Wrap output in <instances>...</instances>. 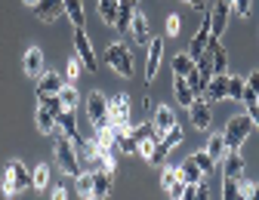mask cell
I'll return each mask as SVG.
<instances>
[{
	"label": "cell",
	"mask_w": 259,
	"mask_h": 200,
	"mask_svg": "<svg viewBox=\"0 0 259 200\" xmlns=\"http://www.w3.org/2000/svg\"><path fill=\"white\" fill-rule=\"evenodd\" d=\"M173 89H176V102H179L182 108H191V102L198 98V95L191 92V86H188L185 77H173Z\"/></svg>",
	"instance_id": "25"
},
{
	"label": "cell",
	"mask_w": 259,
	"mask_h": 200,
	"mask_svg": "<svg viewBox=\"0 0 259 200\" xmlns=\"http://www.w3.org/2000/svg\"><path fill=\"white\" fill-rule=\"evenodd\" d=\"M25 4H28V7H34V4H37V0H25Z\"/></svg>",
	"instance_id": "52"
},
{
	"label": "cell",
	"mask_w": 259,
	"mask_h": 200,
	"mask_svg": "<svg viewBox=\"0 0 259 200\" xmlns=\"http://www.w3.org/2000/svg\"><path fill=\"white\" fill-rule=\"evenodd\" d=\"M62 86H65V77H59L56 71H44L37 77V95H59Z\"/></svg>",
	"instance_id": "17"
},
{
	"label": "cell",
	"mask_w": 259,
	"mask_h": 200,
	"mask_svg": "<svg viewBox=\"0 0 259 200\" xmlns=\"http://www.w3.org/2000/svg\"><path fill=\"white\" fill-rule=\"evenodd\" d=\"M238 194L259 200V185H256V182H247V179H238Z\"/></svg>",
	"instance_id": "35"
},
{
	"label": "cell",
	"mask_w": 259,
	"mask_h": 200,
	"mask_svg": "<svg viewBox=\"0 0 259 200\" xmlns=\"http://www.w3.org/2000/svg\"><path fill=\"white\" fill-rule=\"evenodd\" d=\"M65 197H68V188H65V185L53 188V200H65Z\"/></svg>",
	"instance_id": "49"
},
{
	"label": "cell",
	"mask_w": 259,
	"mask_h": 200,
	"mask_svg": "<svg viewBox=\"0 0 259 200\" xmlns=\"http://www.w3.org/2000/svg\"><path fill=\"white\" fill-rule=\"evenodd\" d=\"M108 120L117 126L130 123V95L126 92H117L114 98H108Z\"/></svg>",
	"instance_id": "8"
},
{
	"label": "cell",
	"mask_w": 259,
	"mask_h": 200,
	"mask_svg": "<svg viewBox=\"0 0 259 200\" xmlns=\"http://www.w3.org/2000/svg\"><path fill=\"white\" fill-rule=\"evenodd\" d=\"M37 98H40V105L50 108L53 114H62V111H65V105H62V98H59V95H37Z\"/></svg>",
	"instance_id": "37"
},
{
	"label": "cell",
	"mask_w": 259,
	"mask_h": 200,
	"mask_svg": "<svg viewBox=\"0 0 259 200\" xmlns=\"http://www.w3.org/2000/svg\"><path fill=\"white\" fill-rule=\"evenodd\" d=\"M136 4H139V0H136Z\"/></svg>",
	"instance_id": "54"
},
{
	"label": "cell",
	"mask_w": 259,
	"mask_h": 200,
	"mask_svg": "<svg viewBox=\"0 0 259 200\" xmlns=\"http://www.w3.org/2000/svg\"><path fill=\"white\" fill-rule=\"evenodd\" d=\"M194 65H198V62H194L188 53H176V56H173V74H176V77H185Z\"/></svg>",
	"instance_id": "29"
},
{
	"label": "cell",
	"mask_w": 259,
	"mask_h": 200,
	"mask_svg": "<svg viewBox=\"0 0 259 200\" xmlns=\"http://www.w3.org/2000/svg\"><path fill=\"white\" fill-rule=\"evenodd\" d=\"M167 34H170V37H176V34H179V16H176V13H173V16H167Z\"/></svg>",
	"instance_id": "44"
},
{
	"label": "cell",
	"mask_w": 259,
	"mask_h": 200,
	"mask_svg": "<svg viewBox=\"0 0 259 200\" xmlns=\"http://www.w3.org/2000/svg\"><path fill=\"white\" fill-rule=\"evenodd\" d=\"M7 176L16 182V188H19V191L31 188V173H28V166H25L22 160H10V163H7Z\"/></svg>",
	"instance_id": "18"
},
{
	"label": "cell",
	"mask_w": 259,
	"mask_h": 200,
	"mask_svg": "<svg viewBox=\"0 0 259 200\" xmlns=\"http://www.w3.org/2000/svg\"><path fill=\"white\" fill-rule=\"evenodd\" d=\"M250 7H253V0H232V13H238L241 19L250 16Z\"/></svg>",
	"instance_id": "42"
},
{
	"label": "cell",
	"mask_w": 259,
	"mask_h": 200,
	"mask_svg": "<svg viewBox=\"0 0 259 200\" xmlns=\"http://www.w3.org/2000/svg\"><path fill=\"white\" fill-rule=\"evenodd\" d=\"M244 86H247V80H244V77H232V74H229V95H232V98H238V102H241Z\"/></svg>",
	"instance_id": "39"
},
{
	"label": "cell",
	"mask_w": 259,
	"mask_h": 200,
	"mask_svg": "<svg viewBox=\"0 0 259 200\" xmlns=\"http://www.w3.org/2000/svg\"><path fill=\"white\" fill-rule=\"evenodd\" d=\"M22 68L28 77H40L44 74V49L40 46H28L25 59H22Z\"/></svg>",
	"instance_id": "15"
},
{
	"label": "cell",
	"mask_w": 259,
	"mask_h": 200,
	"mask_svg": "<svg viewBox=\"0 0 259 200\" xmlns=\"http://www.w3.org/2000/svg\"><path fill=\"white\" fill-rule=\"evenodd\" d=\"M154 129L164 136V132H170L173 126H176V114H173V108L170 105H160V108H154Z\"/></svg>",
	"instance_id": "20"
},
{
	"label": "cell",
	"mask_w": 259,
	"mask_h": 200,
	"mask_svg": "<svg viewBox=\"0 0 259 200\" xmlns=\"http://www.w3.org/2000/svg\"><path fill=\"white\" fill-rule=\"evenodd\" d=\"M185 80H188V86H191V92H194V95H204V89H207V80H210V77L198 68V65H194V68L185 74Z\"/></svg>",
	"instance_id": "27"
},
{
	"label": "cell",
	"mask_w": 259,
	"mask_h": 200,
	"mask_svg": "<svg viewBox=\"0 0 259 200\" xmlns=\"http://www.w3.org/2000/svg\"><path fill=\"white\" fill-rule=\"evenodd\" d=\"M229 95V74H213L207 80V89H204V98L207 102H222Z\"/></svg>",
	"instance_id": "12"
},
{
	"label": "cell",
	"mask_w": 259,
	"mask_h": 200,
	"mask_svg": "<svg viewBox=\"0 0 259 200\" xmlns=\"http://www.w3.org/2000/svg\"><path fill=\"white\" fill-rule=\"evenodd\" d=\"M185 4H188L191 10H204V7H207V0H185Z\"/></svg>",
	"instance_id": "51"
},
{
	"label": "cell",
	"mask_w": 259,
	"mask_h": 200,
	"mask_svg": "<svg viewBox=\"0 0 259 200\" xmlns=\"http://www.w3.org/2000/svg\"><path fill=\"white\" fill-rule=\"evenodd\" d=\"M130 34H133V40L136 43H148L151 40V28H148V19H145V13H133V22H130Z\"/></svg>",
	"instance_id": "19"
},
{
	"label": "cell",
	"mask_w": 259,
	"mask_h": 200,
	"mask_svg": "<svg viewBox=\"0 0 259 200\" xmlns=\"http://www.w3.org/2000/svg\"><path fill=\"white\" fill-rule=\"evenodd\" d=\"M198 197H201V200H207V197H210V188H207L204 182H198Z\"/></svg>",
	"instance_id": "50"
},
{
	"label": "cell",
	"mask_w": 259,
	"mask_h": 200,
	"mask_svg": "<svg viewBox=\"0 0 259 200\" xmlns=\"http://www.w3.org/2000/svg\"><path fill=\"white\" fill-rule=\"evenodd\" d=\"M53 151H56V163H59L68 176H77V173L83 170V166H80V157H77V148H74V142H71L68 136H59Z\"/></svg>",
	"instance_id": "1"
},
{
	"label": "cell",
	"mask_w": 259,
	"mask_h": 200,
	"mask_svg": "<svg viewBox=\"0 0 259 200\" xmlns=\"http://www.w3.org/2000/svg\"><path fill=\"white\" fill-rule=\"evenodd\" d=\"M0 188H4V194H7V197H13V194H19V188H16V182H13L10 176H4V185H0Z\"/></svg>",
	"instance_id": "45"
},
{
	"label": "cell",
	"mask_w": 259,
	"mask_h": 200,
	"mask_svg": "<svg viewBox=\"0 0 259 200\" xmlns=\"http://www.w3.org/2000/svg\"><path fill=\"white\" fill-rule=\"evenodd\" d=\"M47 185H50V166H47V163H37V166H34V173H31V188L44 191Z\"/></svg>",
	"instance_id": "32"
},
{
	"label": "cell",
	"mask_w": 259,
	"mask_h": 200,
	"mask_svg": "<svg viewBox=\"0 0 259 200\" xmlns=\"http://www.w3.org/2000/svg\"><path fill=\"white\" fill-rule=\"evenodd\" d=\"M188 117H191V126H194V129H201V132L210 129V123H213V108H210V102H207L204 95H198V98L191 102Z\"/></svg>",
	"instance_id": "5"
},
{
	"label": "cell",
	"mask_w": 259,
	"mask_h": 200,
	"mask_svg": "<svg viewBox=\"0 0 259 200\" xmlns=\"http://www.w3.org/2000/svg\"><path fill=\"white\" fill-rule=\"evenodd\" d=\"M87 117H90L93 126H105V123H111V120H108V98H105L99 89H93V92L87 95Z\"/></svg>",
	"instance_id": "4"
},
{
	"label": "cell",
	"mask_w": 259,
	"mask_h": 200,
	"mask_svg": "<svg viewBox=\"0 0 259 200\" xmlns=\"http://www.w3.org/2000/svg\"><path fill=\"white\" fill-rule=\"evenodd\" d=\"M176 170H179V179H182L185 185H191V182H201V179H204V170L198 166V160H194V157H185V160L176 166Z\"/></svg>",
	"instance_id": "21"
},
{
	"label": "cell",
	"mask_w": 259,
	"mask_h": 200,
	"mask_svg": "<svg viewBox=\"0 0 259 200\" xmlns=\"http://www.w3.org/2000/svg\"><path fill=\"white\" fill-rule=\"evenodd\" d=\"M80 68H83V62H80L77 56H71V59H68V68H65V71H68V80H74V77L80 74Z\"/></svg>",
	"instance_id": "43"
},
{
	"label": "cell",
	"mask_w": 259,
	"mask_h": 200,
	"mask_svg": "<svg viewBox=\"0 0 259 200\" xmlns=\"http://www.w3.org/2000/svg\"><path fill=\"white\" fill-rule=\"evenodd\" d=\"M250 129H253V120H250V114H238V117H232L229 120V126H225V145L229 148H241L244 142H247V136H250Z\"/></svg>",
	"instance_id": "3"
},
{
	"label": "cell",
	"mask_w": 259,
	"mask_h": 200,
	"mask_svg": "<svg viewBox=\"0 0 259 200\" xmlns=\"http://www.w3.org/2000/svg\"><path fill=\"white\" fill-rule=\"evenodd\" d=\"M65 16L71 19L74 28H83V25H87V13H83V4H80V0H65Z\"/></svg>",
	"instance_id": "26"
},
{
	"label": "cell",
	"mask_w": 259,
	"mask_h": 200,
	"mask_svg": "<svg viewBox=\"0 0 259 200\" xmlns=\"http://www.w3.org/2000/svg\"><path fill=\"white\" fill-rule=\"evenodd\" d=\"M207 154L219 163L225 154H229V145H225V136H222V132H216V136H210V142H207Z\"/></svg>",
	"instance_id": "28"
},
{
	"label": "cell",
	"mask_w": 259,
	"mask_h": 200,
	"mask_svg": "<svg viewBox=\"0 0 259 200\" xmlns=\"http://www.w3.org/2000/svg\"><path fill=\"white\" fill-rule=\"evenodd\" d=\"M59 98H62V105H65V108H71V111H74L77 102H80V92L74 89V83H65V86L59 89Z\"/></svg>",
	"instance_id": "33"
},
{
	"label": "cell",
	"mask_w": 259,
	"mask_h": 200,
	"mask_svg": "<svg viewBox=\"0 0 259 200\" xmlns=\"http://www.w3.org/2000/svg\"><path fill=\"white\" fill-rule=\"evenodd\" d=\"M133 13H136V0H117V22H114V28L117 31H130Z\"/></svg>",
	"instance_id": "22"
},
{
	"label": "cell",
	"mask_w": 259,
	"mask_h": 200,
	"mask_svg": "<svg viewBox=\"0 0 259 200\" xmlns=\"http://www.w3.org/2000/svg\"><path fill=\"white\" fill-rule=\"evenodd\" d=\"M191 157H194V160H198V166H201V170H204V173H213V166H216V160H213V157L207 154V148H204V151H194Z\"/></svg>",
	"instance_id": "38"
},
{
	"label": "cell",
	"mask_w": 259,
	"mask_h": 200,
	"mask_svg": "<svg viewBox=\"0 0 259 200\" xmlns=\"http://www.w3.org/2000/svg\"><path fill=\"white\" fill-rule=\"evenodd\" d=\"M182 191H185V182H182V179H176V182L170 185V194H173V197H182Z\"/></svg>",
	"instance_id": "48"
},
{
	"label": "cell",
	"mask_w": 259,
	"mask_h": 200,
	"mask_svg": "<svg viewBox=\"0 0 259 200\" xmlns=\"http://www.w3.org/2000/svg\"><path fill=\"white\" fill-rule=\"evenodd\" d=\"M247 86L259 95V71H250V74H247Z\"/></svg>",
	"instance_id": "46"
},
{
	"label": "cell",
	"mask_w": 259,
	"mask_h": 200,
	"mask_svg": "<svg viewBox=\"0 0 259 200\" xmlns=\"http://www.w3.org/2000/svg\"><path fill=\"white\" fill-rule=\"evenodd\" d=\"M93 173V197H108L111 194V182H114V173L105 170V166H99V170H90Z\"/></svg>",
	"instance_id": "13"
},
{
	"label": "cell",
	"mask_w": 259,
	"mask_h": 200,
	"mask_svg": "<svg viewBox=\"0 0 259 200\" xmlns=\"http://www.w3.org/2000/svg\"><path fill=\"white\" fill-rule=\"evenodd\" d=\"M247 114H250V120H253V126L259 129V102H253V105H247Z\"/></svg>",
	"instance_id": "47"
},
{
	"label": "cell",
	"mask_w": 259,
	"mask_h": 200,
	"mask_svg": "<svg viewBox=\"0 0 259 200\" xmlns=\"http://www.w3.org/2000/svg\"><path fill=\"white\" fill-rule=\"evenodd\" d=\"M34 123H37V129L44 132V136H53V132L59 129V126H56V114H53L50 108H44V105L37 108V114H34Z\"/></svg>",
	"instance_id": "24"
},
{
	"label": "cell",
	"mask_w": 259,
	"mask_h": 200,
	"mask_svg": "<svg viewBox=\"0 0 259 200\" xmlns=\"http://www.w3.org/2000/svg\"><path fill=\"white\" fill-rule=\"evenodd\" d=\"M222 197H225V200H235V197H241V194H238V179L225 176V182H222Z\"/></svg>",
	"instance_id": "41"
},
{
	"label": "cell",
	"mask_w": 259,
	"mask_h": 200,
	"mask_svg": "<svg viewBox=\"0 0 259 200\" xmlns=\"http://www.w3.org/2000/svg\"><path fill=\"white\" fill-rule=\"evenodd\" d=\"M99 16L105 25H114L117 22V0H99Z\"/></svg>",
	"instance_id": "34"
},
{
	"label": "cell",
	"mask_w": 259,
	"mask_h": 200,
	"mask_svg": "<svg viewBox=\"0 0 259 200\" xmlns=\"http://www.w3.org/2000/svg\"><path fill=\"white\" fill-rule=\"evenodd\" d=\"M130 132H133V139L136 142H145V139H160V132L154 129V123H139V126H130Z\"/></svg>",
	"instance_id": "31"
},
{
	"label": "cell",
	"mask_w": 259,
	"mask_h": 200,
	"mask_svg": "<svg viewBox=\"0 0 259 200\" xmlns=\"http://www.w3.org/2000/svg\"><path fill=\"white\" fill-rule=\"evenodd\" d=\"M229 13H232V4H225V0H216L213 10H210V34L219 40L225 25H229Z\"/></svg>",
	"instance_id": "9"
},
{
	"label": "cell",
	"mask_w": 259,
	"mask_h": 200,
	"mask_svg": "<svg viewBox=\"0 0 259 200\" xmlns=\"http://www.w3.org/2000/svg\"><path fill=\"white\" fill-rule=\"evenodd\" d=\"M222 173L232 176V179L244 176V154H241V148H229V154L222 157Z\"/></svg>",
	"instance_id": "16"
},
{
	"label": "cell",
	"mask_w": 259,
	"mask_h": 200,
	"mask_svg": "<svg viewBox=\"0 0 259 200\" xmlns=\"http://www.w3.org/2000/svg\"><path fill=\"white\" fill-rule=\"evenodd\" d=\"M210 37H213V34H210V13H207V16H204V22H201V28H198V34L191 37V43H188V49H185V53H188L194 62H198V59L207 53V43H210Z\"/></svg>",
	"instance_id": "7"
},
{
	"label": "cell",
	"mask_w": 259,
	"mask_h": 200,
	"mask_svg": "<svg viewBox=\"0 0 259 200\" xmlns=\"http://www.w3.org/2000/svg\"><path fill=\"white\" fill-rule=\"evenodd\" d=\"M74 188H77L80 197H93V173L90 170H80L74 176Z\"/></svg>",
	"instance_id": "30"
},
{
	"label": "cell",
	"mask_w": 259,
	"mask_h": 200,
	"mask_svg": "<svg viewBox=\"0 0 259 200\" xmlns=\"http://www.w3.org/2000/svg\"><path fill=\"white\" fill-rule=\"evenodd\" d=\"M179 179V170L176 166H164V170H160V185H164V191H170V185Z\"/></svg>",
	"instance_id": "40"
},
{
	"label": "cell",
	"mask_w": 259,
	"mask_h": 200,
	"mask_svg": "<svg viewBox=\"0 0 259 200\" xmlns=\"http://www.w3.org/2000/svg\"><path fill=\"white\" fill-rule=\"evenodd\" d=\"M74 49H77V59L83 62V68H90V71L99 68V62H96V53H93V43H90V37H87V31H83V28L74 31Z\"/></svg>",
	"instance_id": "6"
},
{
	"label": "cell",
	"mask_w": 259,
	"mask_h": 200,
	"mask_svg": "<svg viewBox=\"0 0 259 200\" xmlns=\"http://www.w3.org/2000/svg\"><path fill=\"white\" fill-rule=\"evenodd\" d=\"M207 53H210V62H213V74H229V53H225V46L216 37H210Z\"/></svg>",
	"instance_id": "11"
},
{
	"label": "cell",
	"mask_w": 259,
	"mask_h": 200,
	"mask_svg": "<svg viewBox=\"0 0 259 200\" xmlns=\"http://www.w3.org/2000/svg\"><path fill=\"white\" fill-rule=\"evenodd\" d=\"M65 13V0H37L34 4V16L40 22H56Z\"/></svg>",
	"instance_id": "14"
},
{
	"label": "cell",
	"mask_w": 259,
	"mask_h": 200,
	"mask_svg": "<svg viewBox=\"0 0 259 200\" xmlns=\"http://www.w3.org/2000/svg\"><path fill=\"white\" fill-rule=\"evenodd\" d=\"M225 4H232V0H225Z\"/></svg>",
	"instance_id": "53"
},
{
	"label": "cell",
	"mask_w": 259,
	"mask_h": 200,
	"mask_svg": "<svg viewBox=\"0 0 259 200\" xmlns=\"http://www.w3.org/2000/svg\"><path fill=\"white\" fill-rule=\"evenodd\" d=\"M160 142H164V145H167V148H176V145H179V142H182V126H179V123H176V126H173V129H170V132H164V136H160Z\"/></svg>",
	"instance_id": "36"
},
{
	"label": "cell",
	"mask_w": 259,
	"mask_h": 200,
	"mask_svg": "<svg viewBox=\"0 0 259 200\" xmlns=\"http://www.w3.org/2000/svg\"><path fill=\"white\" fill-rule=\"evenodd\" d=\"M160 59H164V40L151 37L148 40V62H145V80H154V74L160 68Z\"/></svg>",
	"instance_id": "10"
},
{
	"label": "cell",
	"mask_w": 259,
	"mask_h": 200,
	"mask_svg": "<svg viewBox=\"0 0 259 200\" xmlns=\"http://www.w3.org/2000/svg\"><path fill=\"white\" fill-rule=\"evenodd\" d=\"M105 62H108V68L120 77H133V53H130L126 43H111L105 49Z\"/></svg>",
	"instance_id": "2"
},
{
	"label": "cell",
	"mask_w": 259,
	"mask_h": 200,
	"mask_svg": "<svg viewBox=\"0 0 259 200\" xmlns=\"http://www.w3.org/2000/svg\"><path fill=\"white\" fill-rule=\"evenodd\" d=\"M56 126H59L62 136H68V139L80 136V132H77V120H74V111H71V108H65L62 114H56Z\"/></svg>",
	"instance_id": "23"
}]
</instances>
